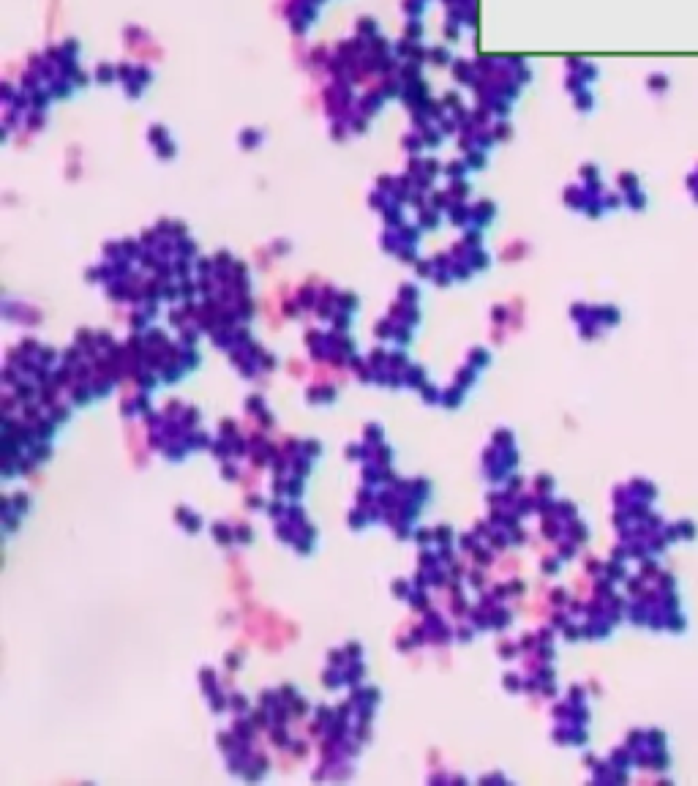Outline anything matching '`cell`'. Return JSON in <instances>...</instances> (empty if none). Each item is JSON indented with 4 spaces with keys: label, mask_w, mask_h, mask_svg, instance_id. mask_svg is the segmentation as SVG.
Segmentation results:
<instances>
[{
    "label": "cell",
    "mask_w": 698,
    "mask_h": 786,
    "mask_svg": "<svg viewBox=\"0 0 698 786\" xmlns=\"http://www.w3.org/2000/svg\"><path fill=\"white\" fill-rule=\"evenodd\" d=\"M117 82L126 88L129 96H142L153 82V74L145 66H120V79Z\"/></svg>",
    "instance_id": "1"
}]
</instances>
